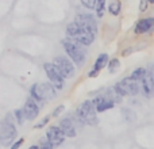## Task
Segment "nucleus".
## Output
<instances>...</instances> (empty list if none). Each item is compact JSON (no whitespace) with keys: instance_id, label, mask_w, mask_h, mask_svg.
<instances>
[{"instance_id":"obj_1","label":"nucleus","mask_w":154,"mask_h":149,"mask_svg":"<svg viewBox=\"0 0 154 149\" xmlns=\"http://www.w3.org/2000/svg\"><path fill=\"white\" fill-rule=\"evenodd\" d=\"M62 46H64L65 52L68 53L69 59L77 65V67H82L85 64V60H87V54H85V49L82 48L81 43L76 42V41L70 40H62L61 41Z\"/></svg>"},{"instance_id":"obj_2","label":"nucleus","mask_w":154,"mask_h":149,"mask_svg":"<svg viewBox=\"0 0 154 149\" xmlns=\"http://www.w3.org/2000/svg\"><path fill=\"white\" fill-rule=\"evenodd\" d=\"M16 134H18V132H16V128L12 122V115L7 114L3 119L2 126H0V141H2L3 147H8L12 144L14 140L16 138Z\"/></svg>"},{"instance_id":"obj_3","label":"nucleus","mask_w":154,"mask_h":149,"mask_svg":"<svg viewBox=\"0 0 154 149\" xmlns=\"http://www.w3.org/2000/svg\"><path fill=\"white\" fill-rule=\"evenodd\" d=\"M66 33H68V37L72 38V40L76 41V42L81 43L82 46H89L91 43L93 42V40H95V35H92L88 31H85L82 27H80L79 24L76 23V22L68 24Z\"/></svg>"},{"instance_id":"obj_4","label":"nucleus","mask_w":154,"mask_h":149,"mask_svg":"<svg viewBox=\"0 0 154 149\" xmlns=\"http://www.w3.org/2000/svg\"><path fill=\"white\" fill-rule=\"evenodd\" d=\"M77 118L85 125L95 126L97 123V118H96V109L92 100H84L79 106L76 111Z\"/></svg>"},{"instance_id":"obj_5","label":"nucleus","mask_w":154,"mask_h":149,"mask_svg":"<svg viewBox=\"0 0 154 149\" xmlns=\"http://www.w3.org/2000/svg\"><path fill=\"white\" fill-rule=\"evenodd\" d=\"M114 87L120 96H127V95L134 96L139 92V81H135L131 77H126L120 83L115 84Z\"/></svg>"},{"instance_id":"obj_6","label":"nucleus","mask_w":154,"mask_h":149,"mask_svg":"<svg viewBox=\"0 0 154 149\" xmlns=\"http://www.w3.org/2000/svg\"><path fill=\"white\" fill-rule=\"evenodd\" d=\"M75 22L89 34L96 35V33H97V22H96L95 16L91 15V14H79V15H76Z\"/></svg>"},{"instance_id":"obj_7","label":"nucleus","mask_w":154,"mask_h":149,"mask_svg":"<svg viewBox=\"0 0 154 149\" xmlns=\"http://www.w3.org/2000/svg\"><path fill=\"white\" fill-rule=\"evenodd\" d=\"M53 64L57 67V69L60 71V73L65 77V79H70L75 76V65L73 61H70L68 57L65 56H57L54 59Z\"/></svg>"},{"instance_id":"obj_8","label":"nucleus","mask_w":154,"mask_h":149,"mask_svg":"<svg viewBox=\"0 0 154 149\" xmlns=\"http://www.w3.org/2000/svg\"><path fill=\"white\" fill-rule=\"evenodd\" d=\"M45 68V72H46V76L49 77L50 83L57 88V90H62L64 88V83H65V77L60 73V71L57 69V67L51 62H46L43 65Z\"/></svg>"},{"instance_id":"obj_9","label":"nucleus","mask_w":154,"mask_h":149,"mask_svg":"<svg viewBox=\"0 0 154 149\" xmlns=\"http://www.w3.org/2000/svg\"><path fill=\"white\" fill-rule=\"evenodd\" d=\"M65 137L66 136H65L64 132H62L61 128H58V126H50V128L48 129V132H46V138H48L54 147L61 145L62 142H64Z\"/></svg>"},{"instance_id":"obj_10","label":"nucleus","mask_w":154,"mask_h":149,"mask_svg":"<svg viewBox=\"0 0 154 149\" xmlns=\"http://www.w3.org/2000/svg\"><path fill=\"white\" fill-rule=\"evenodd\" d=\"M23 111H24V115H26V119L32 121L38 117V114H39V104H38L32 98H29L26 100V103H24Z\"/></svg>"},{"instance_id":"obj_11","label":"nucleus","mask_w":154,"mask_h":149,"mask_svg":"<svg viewBox=\"0 0 154 149\" xmlns=\"http://www.w3.org/2000/svg\"><path fill=\"white\" fill-rule=\"evenodd\" d=\"M142 84V91L146 98H153L154 96V74L153 72H147L143 80L141 81Z\"/></svg>"},{"instance_id":"obj_12","label":"nucleus","mask_w":154,"mask_h":149,"mask_svg":"<svg viewBox=\"0 0 154 149\" xmlns=\"http://www.w3.org/2000/svg\"><path fill=\"white\" fill-rule=\"evenodd\" d=\"M92 102H93V104H95V109H96V111L97 113H103V111H106V110L112 109L114 104H115L114 102L109 100L107 96H103V95L96 96Z\"/></svg>"},{"instance_id":"obj_13","label":"nucleus","mask_w":154,"mask_h":149,"mask_svg":"<svg viewBox=\"0 0 154 149\" xmlns=\"http://www.w3.org/2000/svg\"><path fill=\"white\" fill-rule=\"evenodd\" d=\"M154 30V18H145L137 23L135 26V34H145Z\"/></svg>"},{"instance_id":"obj_14","label":"nucleus","mask_w":154,"mask_h":149,"mask_svg":"<svg viewBox=\"0 0 154 149\" xmlns=\"http://www.w3.org/2000/svg\"><path fill=\"white\" fill-rule=\"evenodd\" d=\"M60 128H61V130L64 132V134L66 137H70V138H73V137L77 136L76 128H75L73 122L69 119V118H64V119L60 122Z\"/></svg>"},{"instance_id":"obj_15","label":"nucleus","mask_w":154,"mask_h":149,"mask_svg":"<svg viewBox=\"0 0 154 149\" xmlns=\"http://www.w3.org/2000/svg\"><path fill=\"white\" fill-rule=\"evenodd\" d=\"M30 94H31V98L34 99L39 106H43V104H45V96H43L41 84H32L31 88H30Z\"/></svg>"},{"instance_id":"obj_16","label":"nucleus","mask_w":154,"mask_h":149,"mask_svg":"<svg viewBox=\"0 0 154 149\" xmlns=\"http://www.w3.org/2000/svg\"><path fill=\"white\" fill-rule=\"evenodd\" d=\"M41 88H42L45 99H48V100H51V99H54L57 96V88L51 83H42Z\"/></svg>"},{"instance_id":"obj_17","label":"nucleus","mask_w":154,"mask_h":149,"mask_svg":"<svg viewBox=\"0 0 154 149\" xmlns=\"http://www.w3.org/2000/svg\"><path fill=\"white\" fill-rule=\"evenodd\" d=\"M108 54H106V53H101L100 56L96 59V61H95V64H93V69L92 71H95V72H100L101 69H103L104 67H106L107 64H108Z\"/></svg>"},{"instance_id":"obj_18","label":"nucleus","mask_w":154,"mask_h":149,"mask_svg":"<svg viewBox=\"0 0 154 149\" xmlns=\"http://www.w3.org/2000/svg\"><path fill=\"white\" fill-rule=\"evenodd\" d=\"M106 96L109 99V100L114 102V103H119V102H122V96L118 94V91L115 90V87H109L108 90H107Z\"/></svg>"},{"instance_id":"obj_19","label":"nucleus","mask_w":154,"mask_h":149,"mask_svg":"<svg viewBox=\"0 0 154 149\" xmlns=\"http://www.w3.org/2000/svg\"><path fill=\"white\" fill-rule=\"evenodd\" d=\"M146 73H147V71L145 69V68H137L135 71H134L133 73H131V79H134L135 81H139L141 83L142 80H143V77L146 76Z\"/></svg>"},{"instance_id":"obj_20","label":"nucleus","mask_w":154,"mask_h":149,"mask_svg":"<svg viewBox=\"0 0 154 149\" xmlns=\"http://www.w3.org/2000/svg\"><path fill=\"white\" fill-rule=\"evenodd\" d=\"M122 114H123V117H125V119L127 121V122H134V121L137 119L135 113L130 109H122Z\"/></svg>"},{"instance_id":"obj_21","label":"nucleus","mask_w":154,"mask_h":149,"mask_svg":"<svg viewBox=\"0 0 154 149\" xmlns=\"http://www.w3.org/2000/svg\"><path fill=\"white\" fill-rule=\"evenodd\" d=\"M120 8H122L120 2H112V3H109L108 4V11L112 14V15H119Z\"/></svg>"},{"instance_id":"obj_22","label":"nucleus","mask_w":154,"mask_h":149,"mask_svg":"<svg viewBox=\"0 0 154 149\" xmlns=\"http://www.w3.org/2000/svg\"><path fill=\"white\" fill-rule=\"evenodd\" d=\"M119 67H120V62H119V60H118V59L109 60V62H108V71L111 73L116 72V71L119 69Z\"/></svg>"},{"instance_id":"obj_23","label":"nucleus","mask_w":154,"mask_h":149,"mask_svg":"<svg viewBox=\"0 0 154 149\" xmlns=\"http://www.w3.org/2000/svg\"><path fill=\"white\" fill-rule=\"evenodd\" d=\"M14 115L16 117V121H18L19 125H23L24 121H26V115H24V111H23V110H15Z\"/></svg>"},{"instance_id":"obj_24","label":"nucleus","mask_w":154,"mask_h":149,"mask_svg":"<svg viewBox=\"0 0 154 149\" xmlns=\"http://www.w3.org/2000/svg\"><path fill=\"white\" fill-rule=\"evenodd\" d=\"M104 7H106V2H104V0H100V2H97V5H96V14H97L99 18H100V16H103Z\"/></svg>"},{"instance_id":"obj_25","label":"nucleus","mask_w":154,"mask_h":149,"mask_svg":"<svg viewBox=\"0 0 154 149\" xmlns=\"http://www.w3.org/2000/svg\"><path fill=\"white\" fill-rule=\"evenodd\" d=\"M41 145H42L41 149H53V147H54L48 138H43V137L41 138Z\"/></svg>"},{"instance_id":"obj_26","label":"nucleus","mask_w":154,"mask_h":149,"mask_svg":"<svg viewBox=\"0 0 154 149\" xmlns=\"http://www.w3.org/2000/svg\"><path fill=\"white\" fill-rule=\"evenodd\" d=\"M81 4L84 5V7H87V8H95V10H96L97 2H96V0H89V2H85V0H82Z\"/></svg>"},{"instance_id":"obj_27","label":"nucleus","mask_w":154,"mask_h":149,"mask_svg":"<svg viewBox=\"0 0 154 149\" xmlns=\"http://www.w3.org/2000/svg\"><path fill=\"white\" fill-rule=\"evenodd\" d=\"M49 121H50V117H45L39 123H37V125H35V128H38V129H39V128H43V126H45L46 123L49 122Z\"/></svg>"},{"instance_id":"obj_28","label":"nucleus","mask_w":154,"mask_h":149,"mask_svg":"<svg viewBox=\"0 0 154 149\" xmlns=\"http://www.w3.org/2000/svg\"><path fill=\"white\" fill-rule=\"evenodd\" d=\"M64 109H65V106H64V104H61V106H58V107H57V109H56V111H53V117H58V115L61 114L62 111H64Z\"/></svg>"},{"instance_id":"obj_29","label":"nucleus","mask_w":154,"mask_h":149,"mask_svg":"<svg viewBox=\"0 0 154 149\" xmlns=\"http://www.w3.org/2000/svg\"><path fill=\"white\" fill-rule=\"evenodd\" d=\"M23 142H24V140H23V138L18 140L16 142H14V144H12V147H11V149H19V147H20V145L23 144Z\"/></svg>"},{"instance_id":"obj_30","label":"nucleus","mask_w":154,"mask_h":149,"mask_svg":"<svg viewBox=\"0 0 154 149\" xmlns=\"http://www.w3.org/2000/svg\"><path fill=\"white\" fill-rule=\"evenodd\" d=\"M146 8H147V2H141L139 3V11H141V12H145Z\"/></svg>"},{"instance_id":"obj_31","label":"nucleus","mask_w":154,"mask_h":149,"mask_svg":"<svg viewBox=\"0 0 154 149\" xmlns=\"http://www.w3.org/2000/svg\"><path fill=\"white\" fill-rule=\"evenodd\" d=\"M29 149H41L39 147H37V145H31V147H30Z\"/></svg>"},{"instance_id":"obj_32","label":"nucleus","mask_w":154,"mask_h":149,"mask_svg":"<svg viewBox=\"0 0 154 149\" xmlns=\"http://www.w3.org/2000/svg\"><path fill=\"white\" fill-rule=\"evenodd\" d=\"M153 74H154V72H153Z\"/></svg>"}]
</instances>
